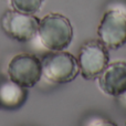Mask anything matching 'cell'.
<instances>
[{"label":"cell","instance_id":"cell-1","mask_svg":"<svg viewBox=\"0 0 126 126\" xmlns=\"http://www.w3.org/2000/svg\"><path fill=\"white\" fill-rule=\"evenodd\" d=\"M38 37L41 44L50 51L65 50L73 39V27L65 16L49 13L39 22Z\"/></svg>","mask_w":126,"mask_h":126},{"label":"cell","instance_id":"cell-2","mask_svg":"<svg viewBox=\"0 0 126 126\" xmlns=\"http://www.w3.org/2000/svg\"><path fill=\"white\" fill-rule=\"evenodd\" d=\"M42 76L57 84L70 83L80 73L78 59L65 50L51 51L41 59Z\"/></svg>","mask_w":126,"mask_h":126},{"label":"cell","instance_id":"cell-3","mask_svg":"<svg viewBox=\"0 0 126 126\" xmlns=\"http://www.w3.org/2000/svg\"><path fill=\"white\" fill-rule=\"evenodd\" d=\"M98 40L109 50H117L126 44V10L114 6L104 12L97 28Z\"/></svg>","mask_w":126,"mask_h":126},{"label":"cell","instance_id":"cell-4","mask_svg":"<svg viewBox=\"0 0 126 126\" xmlns=\"http://www.w3.org/2000/svg\"><path fill=\"white\" fill-rule=\"evenodd\" d=\"M80 73L85 80H96L110 63V50L100 40H87L79 51Z\"/></svg>","mask_w":126,"mask_h":126},{"label":"cell","instance_id":"cell-5","mask_svg":"<svg viewBox=\"0 0 126 126\" xmlns=\"http://www.w3.org/2000/svg\"><path fill=\"white\" fill-rule=\"evenodd\" d=\"M9 79L23 87L30 89L39 83L42 78L41 59L30 53H20L8 64Z\"/></svg>","mask_w":126,"mask_h":126},{"label":"cell","instance_id":"cell-6","mask_svg":"<svg viewBox=\"0 0 126 126\" xmlns=\"http://www.w3.org/2000/svg\"><path fill=\"white\" fill-rule=\"evenodd\" d=\"M40 20L34 15L7 10L1 17V28L9 38L18 42L31 41L38 34Z\"/></svg>","mask_w":126,"mask_h":126},{"label":"cell","instance_id":"cell-7","mask_svg":"<svg viewBox=\"0 0 126 126\" xmlns=\"http://www.w3.org/2000/svg\"><path fill=\"white\" fill-rule=\"evenodd\" d=\"M97 82L103 93L118 98L126 104V62L109 63L103 73L97 78Z\"/></svg>","mask_w":126,"mask_h":126},{"label":"cell","instance_id":"cell-8","mask_svg":"<svg viewBox=\"0 0 126 126\" xmlns=\"http://www.w3.org/2000/svg\"><path fill=\"white\" fill-rule=\"evenodd\" d=\"M28 97L27 87L17 84L9 79L0 82V107L6 110H17L23 105Z\"/></svg>","mask_w":126,"mask_h":126},{"label":"cell","instance_id":"cell-9","mask_svg":"<svg viewBox=\"0 0 126 126\" xmlns=\"http://www.w3.org/2000/svg\"><path fill=\"white\" fill-rule=\"evenodd\" d=\"M12 9L19 12L35 15L42 7L43 0H10Z\"/></svg>","mask_w":126,"mask_h":126},{"label":"cell","instance_id":"cell-10","mask_svg":"<svg viewBox=\"0 0 126 126\" xmlns=\"http://www.w3.org/2000/svg\"><path fill=\"white\" fill-rule=\"evenodd\" d=\"M85 125H114L112 122H110L109 120L102 117L98 115H93L87 120V122L84 123Z\"/></svg>","mask_w":126,"mask_h":126}]
</instances>
